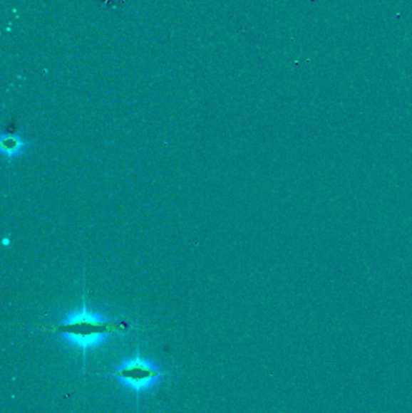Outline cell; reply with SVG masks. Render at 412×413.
Returning <instances> with one entry per match:
<instances>
[{"mask_svg":"<svg viewBox=\"0 0 412 413\" xmlns=\"http://www.w3.org/2000/svg\"><path fill=\"white\" fill-rule=\"evenodd\" d=\"M123 329L115 322L109 320L102 314L88 310L83 300L80 310H73L64 318L63 322L56 326V331L66 341L83 350V362L90 348L102 345L109 336Z\"/></svg>","mask_w":412,"mask_h":413,"instance_id":"cell-1","label":"cell"},{"mask_svg":"<svg viewBox=\"0 0 412 413\" xmlns=\"http://www.w3.org/2000/svg\"><path fill=\"white\" fill-rule=\"evenodd\" d=\"M111 375L115 376L116 380L126 385L127 388L135 392L137 395L150 390L163 376L159 367L140 357L138 350L135 357L126 360Z\"/></svg>","mask_w":412,"mask_h":413,"instance_id":"cell-2","label":"cell"},{"mask_svg":"<svg viewBox=\"0 0 412 413\" xmlns=\"http://www.w3.org/2000/svg\"><path fill=\"white\" fill-rule=\"evenodd\" d=\"M28 145L29 143L19 135L3 133L0 137V149L3 155L6 156L8 159H14V157L22 155V152Z\"/></svg>","mask_w":412,"mask_h":413,"instance_id":"cell-3","label":"cell"}]
</instances>
